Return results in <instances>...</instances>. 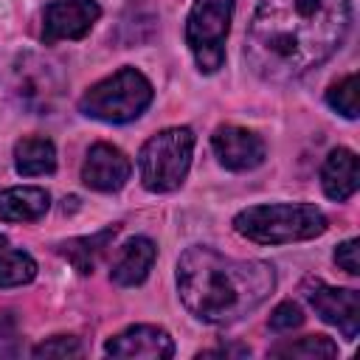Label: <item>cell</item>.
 Segmentation results:
<instances>
[{"mask_svg": "<svg viewBox=\"0 0 360 360\" xmlns=\"http://www.w3.org/2000/svg\"><path fill=\"white\" fill-rule=\"evenodd\" d=\"M349 22V0H262L248 25L245 59L259 79L287 84L323 65Z\"/></svg>", "mask_w": 360, "mask_h": 360, "instance_id": "1", "label": "cell"}, {"mask_svg": "<svg viewBox=\"0 0 360 360\" xmlns=\"http://www.w3.org/2000/svg\"><path fill=\"white\" fill-rule=\"evenodd\" d=\"M276 290V270L259 259H228L214 248L194 245L177 262L183 307L202 323H233L253 312Z\"/></svg>", "mask_w": 360, "mask_h": 360, "instance_id": "2", "label": "cell"}, {"mask_svg": "<svg viewBox=\"0 0 360 360\" xmlns=\"http://www.w3.org/2000/svg\"><path fill=\"white\" fill-rule=\"evenodd\" d=\"M326 214L309 202H276L250 205L233 217L239 236L259 245H287L315 239L326 231Z\"/></svg>", "mask_w": 360, "mask_h": 360, "instance_id": "3", "label": "cell"}, {"mask_svg": "<svg viewBox=\"0 0 360 360\" xmlns=\"http://www.w3.org/2000/svg\"><path fill=\"white\" fill-rule=\"evenodd\" d=\"M152 104V84L135 68H121L112 76L96 82L79 98V110L87 118L107 124H127Z\"/></svg>", "mask_w": 360, "mask_h": 360, "instance_id": "4", "label": "cell"}, {"mask_svg": "<svg viewBox=\"0 0 360 360\" xmlns=\"http://www.w3.org/2000/svg\"><path fill=\"white\" fill-rule=\"evenodd\" d=\"M194 152V132L188 127H169L152 135L138 152V174L146 191L166 194L183 186Z\"/></svg>", "mask_w": 360, "mask_h": 360, "instance_id": "5", "label": "cell"}, {"mask_svg": "<svg viewBox=\"0 0 360 360\" xmlns=\"http://www.w3.org/2000/svg\"><path fill=\"white\" fill-rule=\"evenodd\" d=\"M65 87H68V82H65L59 62L42 56V53L25 51L11 62L8 90H11L14 101L31 115H51L59 107Z\"/></svg>", "mask_w": 360, "mask_h": 360, "instance_id": "6", "label": "cell"}, {"mask_svg": "<svg viewBox=\"0 0 360 360\" xmlns=\"http://www.w3.org/2000/svg\"><path fill=\"white\" fill-rule=\"evenodd\" d=\"M233 0H194L186 20V45L202 73H217L225 62Z\"/></svg>", "mask_w": 360, "mask_h": 360, "instance_id": "7", "label": "cell"}, {"mask_svg": "<svg viewBox=\"0 0 360 360\" xmlns=\"http://www.w3.org/2000/svg\"><path fill=\"white\" fill-rule=\"evenodd\" d=\"M98 17L101 6L96 0H53L42 11V42L53 45L59 39H82Z\"/></svg>", "mask_w": 360, "mask_h": 360, "instance_id": "8", "label": "cell"}, {"mask_svg": "<svg viewBox=\"0 0 360 360\" xmlns=\"http://www.w3.org/2000/svg\"><path fill=\"white\" fill-rule=\"evenodd\" d=\"M312 309L332 326H338L343 332L346 340H354L360 332V295L357 290L349 287H326L321 281H315V287H309L307 292Z\"/></svg>", "mask_w": 360, "mask_h": 360, "instance_id": "9", "label": "cell"}, {"mask_svg": "<svg viewBox=\"0 0 360 360\" xmlns=\"http://www.w3.org/2000/svg\"><path fill=\"white\" fill-rule=\"evenodd\" d=\"M211 146H214V155L219 158V163L231 172H248V169H256L262 160H264V141L245 129V127H236V124H225V127H217L214 135H211Z\"/></svg>", "mask_w": 360, "mask_h": 360, "instance_id": "10", "label": "cell"}, {"mask_svg": "<svg viewBox=\"0 0 360 360\" xmlns=\"http://www.w3.org/2000/svg\"><path fill=\"white\" fill-rule=\"evenodd\" d=\"M129 172H132V163L118 146L96 143V146H90V152L82 163V183L93 191L110 194V191H118L129 180Z\"/></svg>", "mask_w": 360, "mask_h": 360, "instance_id": "11", "label": "cell"}, {"mask_svg": "<svg viewBox=\"0 0 360 360\" xmlns=\"http://www.w3.org/2000/svg\"><path fill=\"white\" fill-rule=\"evenodd\" d=\"M104 352L110 357H146V360H166L174 354V340L169 338L166 329L160 326H149V323H138L124 329L121 335L110 338Z\"/></svg>", "mask_w": 360, "mask_h": 360, "instance_id": "12", "label": "cell"}, {"mask_svg": "<svg viewBox=\"0 0 360 360\" xmlns=\"http://www.w3.org/2000/svg\"><path fill=\"white\" fill-rule=\"evenodd\" d=\"M155 259H158L155 242L149 236H132L129 242L121 245V250H118V256L112 262L110 278L115 284H121V287H135L149 276Z\"/></svg>", "mask_w": 360, "mask_h": 360, "instance_id": "13", "label": "cell"}, {"mask_svg": "<svg viewBox=\"0 0 360 360\" xmlns=\"http://www.w3.org/2000/svg\"><path fill=\"white\" fill-rule=\"evenodd\" d=\"M321 186L323 194L335 202L349 200L357 186H360V174H357V155L346 146H338L329 152V158L321 166Z\"/></svg>", "mask_w": 360, "mask_h": 360, "instance_id": "14", "label": "cell"}, {"mask_svg": "<svg viewBox=\"0 0 360 360\" xmlns=\"http://www.w3.org/2000/svg\"><path fill=\"white\" fill-rule=\"evenodd\" d=\"M51 205V197L39 186H14L0 191V219L3 222H34Z\"/></svg>", "mask_w": 360, "mask_h": 360, "instance_id": "15", "label": "cell"}, {"mask_svg": "<svg viewBox=\"0 0 360 360\" xmlns=\"http://www.w3.org/2000/svg\"><path fill=\"white\" fill-rule=\"evenodd\" d=\"M14 166L22 177L51 174L56 169V149L42 135H28L14 143Z\"/></svg>", "mask_w": 360, "mask_h": 360, "instance_id": "16", "label": "cell"}, {"mask_svg": "<svg viewBox=\"0 0 360 360\" xmlns=\"http://www.w3.org/2000/svg\"><path fill=\"white\" fill-rule=\"evenodd\" d=\"M115 233H118V225H110V228H104V231H98V233H93V236L68 239V242L59 245V253H62L82 276H87V273H93L96 262H98L101 253L110 248V242L115 239Z\"/></svg>", "mask_w": 360, "mask_h": 360, "instance_id": "17", "label": "cell"}, {"mask_svg": "<svg viewBox=\"0 0 360 360\" xmlns=\"http://www.w3.org/2000/svg\"><path fill=\"white\" fill-rule=\"evenodd\" d=\"M267 354L270 357H290V360H326V357H338V343L326 335H304L295 340L276 343Z\"/></svg>", "mask_w": 360, "mask_h": 360, "instance_id": "18", "label": "cell"}, {"mask_svg": "<svg viewBox=\"0 0 360 360\" xmlns=\"http://www.w3.org/2000/svg\"><path fill=\"white\" fill-rule=\"evenodd\" d=\"M37 276V262L0 233V287H22Z\"/></svg>", "mask_w": 360, "mask_h": 360, "instance_id": "19", "label": "cell"}, {"mask_svg": "<svg viewBox=\"0 0 360 360\" xmlns=\"http://www.w3.org/2000/svg\"><path fill=\"white\" fill-rule=\"evenodd\" d=\"M326 104L346 118H357V73H349L335 82L326 90Z\"/></svg>", "mask_w": 360, "mask_h": 360, "instance_id": "20", "label": "cell"}, {"mask_svg": "<svg viewBox=\"0 0 360 360\" xmlns=\"http://www.w3.org/2000/svg\"><path fill=\"white\" fill-rule=\"evenodd\" d=\"M31 354H34L37 360H42V357H82L84 349H82V343H79L76 338H70V335H56V338L42 340L39 346H34Z\"/></svg>", "mask_w": 360, "mask_h": 360, "instance_id": "21", "label": "cell"}, {"mask_svg": "<svg viewBox=\"0 0 360 360\" xmlns=\"http://www.w3.org/2000/svg\"><path fill=\"white\" fill-rule=\"evenodd\" d=\"M22 352V335L14 312H0V357H17Z\"/></svg>", "mask_w": 360, "mask_h": 360, "instance_id": "22", "label": "cell"}, {"mask_svg": "<svg viewBox=\"0 0 360 360\" xmlns=\"http://www.w3.org/2000/svg\"><path fill=\"white\" fill-rule=\"evenodd\" d=\"M304 323V315H301V307L292 304V301H281L273 312H270V329L273 332H292L295 326Z\"/></svg>", "mask_w": 360, "mask_h": 360, "instance_id": "23", "label": "cell"}, {"mask_svg": "<svg viewBox=\"0 0 360 360\" xmlns=\"http://www.w3.org/2000/svg\"><path fill=\"white\" fill-rule=\"evenodd\" d=\"M335 262H338V267H343L349 276H357V273H360V262H357V239H346L343 245H338V250H335Z\"/></svg>", "mask_w": 360, "mask_h": 360, "instance_id": "24", "label": "cell"}, {"mask_svg": "<svg viewBox=\"0 0 360 360\" xmlns=\"http://www.w3.org/2000/svg\"><path fill=\"white\" fill-rule=\"evenodd\" d=\"M248 354H250L248 346H214V349L200 352L197 357H248Z\"/></svg>", "mask_w": 360, "mask_h": 360, "instance_id": "25", "label": "cell"}]
</instances>
